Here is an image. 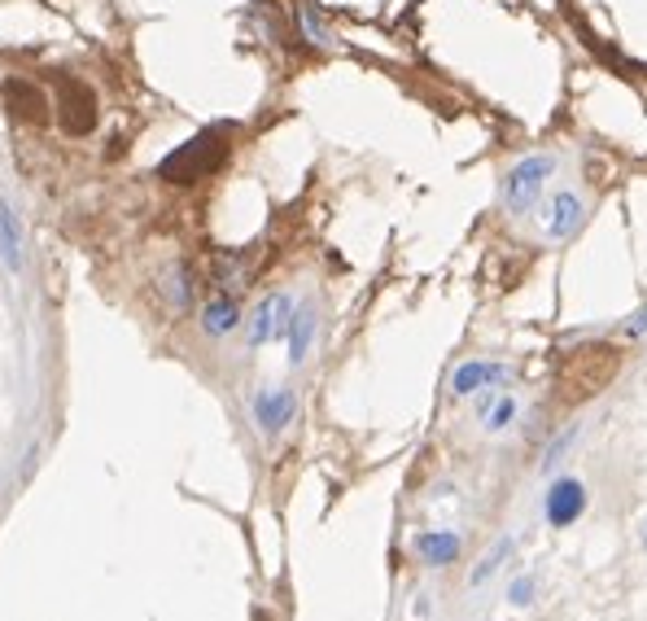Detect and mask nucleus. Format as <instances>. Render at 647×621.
Returning a JSON list of instances; mask_svg holds the SVG:
<instances>
[{
	"label": "nucleus",
	"mask_w": 647,
	"mask_h": 621,
	"mask_svg": "<svg viewBox=\"0 0 647 621\" xmlns=\"http://www.w3.org/2000/svg\"><path fill=\"white\" fill-rule=\"evenodd\" d=\"M556 167H560L556 154H529V158H521V162L508 171V180H503V206H508L512 215H525V210L542 197V188H547V180L556 175Z\"/></svg>",
	"instance_id": "obj_1"
},
{
	"label": "nucleus",
	"mask_w": 647,
	"mask_h": 621,
	"mask_svg": "<svg viewBox=\"0 0 647 621\" xmlns=\"http://www.w3.org/2000/svg\"><path fill=\"white\" fill-rule=\"evenodd\" d=\"M223 149H228L223 136H219V132H206V136L188 141L184 149H175V154L162 162V175H167L171 184H197L202 175H210V171L219 167Z\"/></svg>",
	"instance_id": "obj_2"
},
{
	"label": "nucleus",
	"mask_w": 647,
	"mask_h": 621,
	"mask_svg": "<svg viewBox=\"0 0 647 621\" xmlns=\"http://www.w3.org/2000/svg\"><path fill=\"white\" fill-rule=\"evenodd\" d=\"M289 320H293V297L289 293H267L254 316H249V346H267V342H280L289 338Z\"/></svg>",
	"instance_id": "obj_3"
},
{
	"label": "nucleus",
	"mask_w": 647,
	"mask_h": 621,
	"mask_svg": "<svg viewBox=\"0 0 647 621\" xmlns=\"http://www.w3.org/2000/svg\"><path fill=\"white\" fill-rule=\"evenodd\" d=\"M586 503H590L586 482H577V477H556V482L547 486V495H542V516H547L551 529H564V525H573V521L586 512Z\"/></svg>",
	"instance_id": "obj_4"
},
{
	"label": "nucleus",
	"mask_w": 647,
	"mask_h": 621,
	"mask_svg": "<svg viewBox=\"0 0 647 621\" xmlns=\"http://www.w3.org/2000/svg\"><path fill=\"white\" fill-rule=\"evenodd\" d=\"M582 223H586V202L573 188H560L542 210V236L547 241H569V236H577Z\"/></svg>",
	"instance_id": "obj_5"
},
{
	"label": "nucleus",
	"mask_w": 647,
	"mask_h": 621,
	"mask_svg": "<svg viewBox=\"0 0 647 621\" xmlns=\"http://www.w3.org/2000/svg\"><path fill=\"white\" fill-rule=\"evenodd\" d=\"M297 416V394L293 390H263L258 399H254V421H258V429L271 438V434H280L289 421Z\"/></svg>",
	"instance_id": "obj_6"
},
{
	"label": "nucleus",
	"mask_w": 647,
	"mask_h": 621,
	"mask_svg": "<svg viewBox=\"0 0 647 621\" xmlns=\"http://www.w3.org/2000/svg\"><path fill=\"white\" fill-rule=\"evenodd\" d=\"M499 381H508V368H503V364L468 360V364H460V368L451 373V394H455V399H473V394H481V390H490V386H499Z\"/></svg>",
	"instance_id": "obj_7"
},
{
	"label": "nucleus",
	"mask_w": 647,
	"mask_h": 621,
	"mask_svg": "<svg viewBox=\"0 0 647 621\" xmlns=\"http://www.w3.org/2000/svg\"><path fill=\"white\" fill-rule=\"evenodd\" d=\"M236 325H241V306H236V297L215 293V297L202 306V333H206V338H228Z\"/></svg>",
	"instance_id": "obj_8"
},
{
	"label": "nucleus",
	"mask_w": 647,
	"mask_h": 621,
	"mask_svg": "<svg viewBox=\"0 0 647 621\" xmlns=\"http://www.w3.org/2000/svg\"><path fill=\"white\" fill-rule=\"evenodd\" d=\"M416 556L425 560V564H451L460 551H464V543H460V534H451V529H425V534H416Z\"/></svg>",
	"instance_id": "obj_9"
},
{
	"label": "nucleus",
	"mask_w": 647,
	"mask_h": 621,
	"mask_svg": "<svg viewBox=\"0 0 647 621\" xmlns=\"http://www.w3.org/2000/svg\"><path fill=\"white\" fill-rule=\"evenodd\" d=\"M0 263L10 271H23V223L5 197H0Z\"/></svg>",
	"instance_id": "obj_10"
},
{
	"label": "nucleus",
	"mask_w": 647,
	"mask_h": 621,
	"mask_svg": "<svg viewBox=\"0 0 647 621\" xmlns=\"http://www.w3.org/2000/svg\"><path fill=\"white\" fill-rule=\"evenodd\" d=\"M310 342H315V306L302 302L293 306V320H289V364H302L310 355Z\"/></svg>",
	"instance_id": "obj_11"
},
{
	"label": "nucleus",
	"mask_w": 647,
	"mask_h": 621,
	"mask_svg": "<svg viewBox=\"0 0 647 621\" xmlns=\"http://www.w3.org/2000/svg\"><path fill=\"white\" fill-rule=\"evenodd\" d=\"M158 289H162V297H167L175 310H188V302H193V276H188L184 263H171V267L162 271V280H158Z\"/></svg>",
	"instance_id": "obj_12"
},
{
	"label": "nucleus",
	"mask_w": 647,
	"mask_h": 621,
	"mask_svg": "<svg viewBox=\"0 0 647 621\" xmlns=\"http://www.w3.org/2000/svg\"><path fill=\"white\" fill-rule=\"evenodd\" d=\"M512 421H516V399H512V394H495V399L481 403V425H486V434H503Z\"/></svg>",
	"instance_id": "obj_13"
},
{
	"label": "nucleus",
	"mask_w": 647,
	"mask_h": 621,
	"mask_svg": "<svg viewBox=\"0 0 647 621\" xmlns=\"http://www.w3.org/2000/svg\"><path fill=\"white\" fill-rule=\"evenodd\" d=\"M297 27H302V36H306L315 49H333V32L315 19V10H310V5H297Z\"/></svg>",
	"instance_id": "obj_14"
},
{
	"label": "nucleus",
	"mask_w": 647,
	"mask_h": 621,
	"mask_svg": "<svg viewBox=\"0 0 647 621\" xmlns=\"http://www.w3.org/2000/svg\"><path fill=\"white\" fill-rule=\"evenodd\" d=\"M512 547H516V538H499V543L490 547V556L481 560V569L473 573V586H481V582H490V577H495V569H499V564H503L508 556H512Z\"/></svg>",
	"instance_id": "obj_15"
},
{
	"label": "nucleus",
	"mask_w": 647,
	"mask_h": 621,
	"mask_svg": "<svg viewBox=\"0 0 647 621\" xmlns=\"http://www.w3.org/2000/svg\"><path fill=\"white\" fill-rule=\"evenodd\" d=\"M508 595H512V604H521V608H525V604L534 599V577H516Z\"/></svg>",
	"instance_id": "obj_16"
},
{
	"label": "nucleus",
	"mask_w": 647,
	"mask_h": 621,
	"mask_svg": "<svg viewBox=\"0 0 647 621\" xmlns=\"http://www.w3.org/2000/svg\"><path fill=\"white\" fill-rule=\"evenodd\" d=\"M625 333H630V338H643V333H647V306H638V310H634L630 325H625Z\"/></svg>",
	"instance_id": "obj_17"
},
{
	"label": "nucleus",
	"mask_w": 647,
	"mask_h": 621,
	"mask_svg": "<svg viewBox=\"0 0 647 621\" xmlns=\"http://www.w3.org/2000/svg\"><path fill=\"white\" fill-rule=\"evenodd\" d=\"M643 547H647V521H643Z\"/></svg>",
	"instance_id": "obj_18"
}]
</instances>
